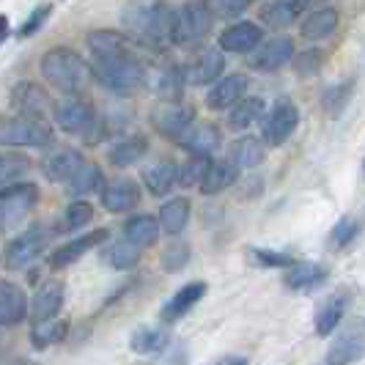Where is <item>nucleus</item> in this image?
Masks as SVG:
<instances>
[{"mask_svg":"<svg viewBox=\"0 0 365 365\" xmlns=\"http://www.w3.org/2000/svg\"><path fill=\"white\" fill-rule=\"evenodd\" d=\"M160 234H163L160 220L151 217V215H135V217H129L127 222H124V239L132 242L135 247H140V250L154 247Z\"/></svg>","mask_w":365,"mask_h":365,"instance_id":"nucleus-26","label":"nucleus"},{"mask_svg":"<svg viewBox=\"0 0 365 365\" xmlns=\"http://www.w3.org/2000/svg\"><path fill=\"white\" fill-rule=\"evenodd\" d=\"M357 237H360V222L351 217V215H346V217H341L332 225V231H329V245H332L335 250H346Z\"/></svg>","mask_w":365,"mask_h":365,"instance_id":"nucleus-40","label":"nucleus"},{"mask_svg":"<svg viewBox=\"0 0 365 365\" xmlns=\"http://www.w3.org/2000/svg\"><path fill=\"white\" fill-rule=\"evenodd\" d=\"M346 308H349L346 294H341V292L327 294V297L319 302L316 313H313V329H316V335H319V338H329L335 329L341 327V322H344V316H346Z\"/></svg>","mask_w":365,"mask_h":365,"instance_id":"nucleus-15","label":"nucleus"},{"mask_svg":"<svg viewBox=\"0 0 365 365\" xmlns=\"http://www.w3.org/2000/svg\"><path fill=\"white\" fill-rule=\"evenodd\" d=\"M247 256H250V261H253L256 267H264V269H286V267H292L294 261H297V258L289 256V253L267 250V247H250Z\"/></svg>","mask_w":365,"mask_h":365,"instance_id":"nucleus-41","label":"nucleus"},{"mask_svg":"<svg viewBox=\"0 0 365 365\" xmlns=\"http://www.w3.org/2000/svg\"><path fill=\"white\" fill-rule=\"evenodd\" d=\"M102 184H105V176H102V170H99V165L93 163H80V168L74 170L72 176H69V182H66V190L72 192V195H91L96 190H102Z\"/></svg>","mask_w":365,"mask_h":365,"instance_id":"nucleus-32","label":"nucleus"},{"mask_svg":"<svg viewBox=\"0 0 365 365\" xmlns=\"http://www.w3.org/2000/svg\"><path fill=\"white\" fill-rule=\"evenodd\" d=\"M50 228L47 225H31L25 234H19L17 239H11L9 242V247H6V253H3V267L6 269H11V272H17V269H25V267H31L36 258H41L47 253V247H50Z\"/></svg>","mask_w":365,"mask_h":365,"instance_id":"nucleus-4","label":"nucleus"},{"mask_svg":"<svg viewBox=\"0 0 365 365\" xmlns=\"http://www.w3.org/2000/svg\"><path fill=\"white\" fill-rule=\"evenodd\" d=\"M363 173H365V163H363Z\"/></svg>","mask_w":365,"mask_h":365,"instance_id":"nucleus-52","label":"nucleus"},{"mask_svg":"<svg viewBox=\"0 0 365 365\" xmlns=\"http://www.w3.org/2000/svg\"><path fill=\"white\" fill-rule=\"evenodd\" d=\"M66 332H69V324L55 316V319H47V322H34L31 324V341H34L36 349H47L61 344L66 338Z\"/></svg>","mask_w":365,"mask_h":365,"instance_id":"nucleus-38","label":"nucleus"},{"mask_svg":"<svg viewBox=\"0 0 365 365\" xmlns=\"http://www.w3.org/2000/svg\"><path fill=\"white\" fill-rule=\"evenodd\" d=\"M140 247H135L132 242L127 239H118V242H113L108 250H105V261H108L113 269H118V272H127V269H135L138 264H140Z\"/></svg>","mask_w":365,"mask_h":365,"instance_id":"nucleus-39","label":"nucleus"},{"mask_svg":"<svg viewBox=\"0 0 365 365\" xmlns=\"http://www.w3.org/2000/svg\"><path fill=\"white\" fill-rule=\"evenodd\" d=\"M11 105L19 115H34V118H44L50 110V99L47 93L38 88L36 83H17L11 91Z\"/></svg>","mask_w":365,"mask_h":365,"instance_id":"nucleus-24","label":"nucleus"},{"mask_svg":"<svg viewBox=\"0 0 365 365\" xmlns=\"http://www.w3.org/2000/svg\"><path fill=\"white\" fill-rule=\"evenodd\" d=\"M212 28V14L203 0H190L182 9H173V44L192 47L198 44Z\"/></svg>","mask_w":365,"mask_h":365,"instance_id":"nucleus-7","label":"nucleus"},{"mask_svg":"<svg viewBox=\"0 0 365 365\" xmlns=\"http://www.w3.org/2000/svg\"><path fill=\"white\" fill-rule=\"evenodd\" d=\"M168 341H170L168 329L140 327V329H135V332H132V338H129V349H132V351H138V354H160V351L168 346Z\"/></svg>","mask_w":365,"mask_h":365,"instance_id":"nucleus-37","label":"nucleus"},{"mask_svg":"<svg viewBox=\"0 0 365 365\" xmlns=\"http://www.w3.org/2000/svg\"><path fill=\"white\" fill-rule=\"evenodd\" d=\"M264 121H261V140L267 143V146H283L289 138H292L297 127H299V110L294 102L289 99H280L277 105H274L267 115H261Z\"/></svg>","mask_w":365,"mask_h":365,"instance_id":"nucleus-10","label":"nucleus"},{"mask_svg":"<svg viewBox=\"0 0 365 365\" xmlns=\"http://www.w3.org/2000/svg\"><path fill=\"white\" fill-rule=\"evenodd\" d=\"M256 0H203V6L209 9V14L217 19H231L239 17L242 11H247Z\"/></svg>","mask_w":365,"mask_h":365,"instance_id":"nucleus-45","label":"nucleus"},{"mask_svg":"<svg viewBox=\"0 0 365 365\" xmlns=\"http://www.w3.org/2000/svg\"><path fill=\"white\" fill-rule=\"evenodd\" d=\"M292 61H294V72L302 74V77H311V74H316L319 72V66H322V58H319L316 50L299 53L297 58H292Z\"/></svg>","mask_w":365,"mask_h":365,"instance_id":"nucleus-49","label":"nucleus"},{"mask_svg":"<svg viewBox=\"0 0 365 365\" xmlns=\"http://www.w3.org/2000/svg\"><path fill=\"white\" fill-rule=\"evenodd\" d=\"M206 289H209V286H206L203 280H192V283L182 286V289L163 305V313H160L163 324H176L179 319H184V316H187V313L192 311L203 297H206Z\"/></svg>","mask_w":365,"mask_h":365,"instance_id":"nucleus-16","label":"nucleus"},{"mask_svg":"<svg viewBox=\"0 0 365 365\" xmlns=\"http://www.w3.org/2000/svg\"><path fill=\"white\" fill-rule=\"evenodd\" d=\"M9 36V19L0 14V44H3V38Z\"/></svg>","mask_w":365,"mask_h":365,"instance_id":"nucleus-50","label":"nucleus"},{"mask_svg":"<svg viewBox=\"0 0 365 365\" xmlns=\"http://www.w3.org/2000/svg\"><path fill=\"white\" fill-rule=\"evenodd\" d=\"M220 365H247V357H228V360H222Z\"/></svg>","mask_w":365,"mask_h":365,"instance_id":"nucleus-51","label":"nucleus"},{"mask_svg":"<svg viewBox=\"0 0 365 365\" xmlns=\"http://www.w3.org/2000/svg\"><path fill=\"white\" fill-rule=\"evenodd\" d=\"M335 28H338V11L335 9H319V11H313L302 19L299 31L308 41H322V38L332 36Z\"/></svg>","mask_w":365,"mask_h":365,"instance_id":"nucleus-33","label":"nucleus"},{"mask_svg":"<svg viewBox=\"0 0 365 365\" xmlns=\"http://www.w3.org/2000/svg\"><path fill=\"white\" fill-rule=\"evenodd\" d=\"M160 228H163L168 237H179L187 222H190V201L187 198H170L163 203L160 209Z\"/></svg>","mask_w":365,"mask_h":365,"instance_id":"nucleus-30","label":"nucleus"},{"mask_svg":"<svg viewBox=\"0 0 365 365\" xmlns=\"http://www.w3.org/2000/svg\"><path fill=\"white\" fill-rule=\"evenodd\" d=\"M163 269L165 272H179L187 267V261H190V247L184 245V242H173V245H168L163 253Z\"/></svg>","mask_w":365,"mask_h":365,"instance_id":"nucleus-46","label":"nucleus"},{"mask_svg":"<svg viewBox=\"0 0 365 365\" xmlns=\"http://www.w3.org/2000/svg\"><path fill=\"white\" fill-rule=\"evenodd\" d=\"M146 83L154 88V93L163 96L165 102H179L182 88H184L182 69H176V66H163V69H157L151 77L146 74Z\"/></svg>","mask_w":365,"mask_h":365,"instance_id":"nucleus-31","label":"nucleus"},{"mask_svg":"<svg viewBox=\"0 0 365 365\" xmlns=\"http://www.w3.org/2000/svg\"><path fill=\"white\" fill-rule=\"evenodd\" d=\"M148 151V140L143 135H129L121 138L118 143H113V148L108 151V160L115 168H129V165L140 163Z\"/></svg>","mask_w":365,"mask_h":365,"instance_id":"nucleus-29","label":"nucleus"},{"mask_svg":"<svg viewBox=\"0 0 365 365\" xmlns=\"http://www.w3.org/2000/svg\"><path fill=\"white\" fill-rule=\"evenodd\" d=\"M121 25L132 41L165 50L173 44V9L165 0H132L121 11Z\"/></svg>","mask_w":365,"mask_h":365,"instance_id":"nucleus-2","label":"nucleus"},{"mask_svg":"<svg viewBox=\"0 0 365 365\" xmlns=\"http://www.w3.org/2000/svg\"><path fill=\"white\" fill-rule=\"evenodd\" d=\"M209 160L212 157H195V154H190V160L184 165H179L176 184H182V187H198L203 173H206V168H209Z\"/></svg>","mask_w":365,"mask_h":365,"instance_id":"nucleus-42","label":"nucleus"},{"mask_svg":"<svg viewBox=\"0 0 365 365\" xmlns=\"http://www.w3.org/2000/svg\"><path fill=\"white\" fill-rule=\"evenodd\" d=\"M55 121L63 132L86 138V140H96L102 135V121L96 118L93 108L77 96H69L61 105H55Z\"/></svg>","mask_w":365,"mask_h":365,"instance_id":"nucleus-6","label":"nucleus"},{"mask_svg":"<svg viewBox=\"0 0 365 365\" xmlns=\"http://www.w3.org/2000/svg\"><path fill=\"white\" fill-rule=\"evenodd\" d=\"M91 50V74L113 93H135L146 86V66L135 53L132 38L115 31H93L88 34Z\"/></svg>","mask_w":365,"mask_h":365,"instance_id":"nucleus-1","label":"nucleus"},{"mask_svg":"<svg viewBox=\"0 0 365 365\" xmlns=\"http://www.w3.org/2000/svg\"><path fill=\"white\" fill-rule=\"evenodd\" d=\"M108 237H110L108 228H96L91 234H83V237L61 245L55 253H50V267H53V269H66V267H72V264H77L86 253H91L93 247H99L102 242H108Z\"/></svg>","mask_w":365,"mask_h":365,"instance_id":"nucleus-12","label":"nucleus"},{"mask_svg":"<svg viewBox=\"0 0 365 365\" xmlns=\"http://www.w3.org/2000/svg\"><path fill=\"white\" fill-rule=\"evenodd\" d=\"M50 14H53V6L50 3H44V6H38V9H34V14L22 22V28H19V38H25V36H34L38 28L50 19Z\"/></svg>","mask_w":365,"mask_h":365,"instance_id":"nucleus-48","label":"nucleus"},{"mask_svg":"<svg viewBox=\"0 0 365 365\" xmlns=\"http://www.w3.org/2000/svg\"><path fill=\"white\" fill-rule=\"evenodd\" d=\"M28 319V297L11 280H0V327H17Z\"/></svg>","mask_w":365,"mask_h":365,"instance_id":"nucleus-20","label":"nucleus"},{"mask_svg":"<svg viewBox=\"0 0 365 365\" xmlns=\"http://www.w3.org/2000/svg\"><path fill=\"white\" fill-rule=\"evenodd\" d=\"M41 74L47 77V83L53 88L74 96V93L83 91V86L88 83L91 69L77 53L66 50V47H55V50H50L41 58Z\"/></svg>","mask_w":365,"mask_h":365,"instance_id":"nucleus-3","label":"nucleus"},{"mask_svg":"<svg viewBox=\"0 0 365 365\" xmlns=\"http://www.w3.org/2000/svg\"><path fill=\"white\" fill-rule=\"evenodd\" d=\"M222 69H225L222 50H217V47H206V50L198 53V58H195L192 63L184 66L182 77H184V83H190V86H209V83L220 80Z\"/></svg>","mask_w":365,"mask_h":365,"instance_id":"nucleus-13","label":"nucleus"},{"mask_svg":"<svg viewBox=\"0 0 365 365\" xmlns=\"http://www.w3.org/2000/svg\"><path fill=\"white\" fill-rule=\"evenodd\" d=\"M192 121H195V113L190 108H184V105H179V102H165V105L154 108V113H151L154 129L160 135H165V138H170V140H179V135Z\"/></svg>","mask_w":365,"mask_h":365,"instance_id":"nucleus-14","label":"nucleus"},{"mask_svg":"<svg viewBox=\"0 0 365 365\" xmlns=\"http://www.w3.org/2000/svg\"><path fill=\"white\" fill-rule=\"evenodd\" d=\"M38 201V187L31 182L9 184L0 190V234L11 231L31 215V209Z\"/></svg>","mask_w":365,"mask_h":365,"instance_id":"nucleus-8","label":"nucleus"},{"mask_svg":"<svg viewBox=\"0 0 365 365\" xmlns=\"http://www.w3.org/2000/svg\"><path fill=\"white\" fill-rule=\"evenodd\" d=\"M63 308V283L61 280H47L38 286V292L34 294V302L28 305L31 313V324L34 322H47L55 319Z\"/></svg>","mask_w":365,"mask_h":365,"instance_id":"nucleus-21","label":"nucleus"},{"mask_svg":"<svg viewBox=\"0 0 365 365\" xmlns=\"http://www.w3.org/2000/svg\"><path fill=\"white\" fill-rule=\"evenodd\" d=\"M28 168H31V163L22 154H0V190L17 182Z\"/></svg>","mask_w":365,"mask_h":365,"instance_id":"nucleus-44","label":"nucleus"},{"mask_svg":"<svg viewBox=\"0 0 365 365\" xmlns=\"http://www.w3.org/2000/svg\"><path fill=\"white\" fill-rule=\"evenodd\" d=\"M176 173H179V165L170 160H160L143 170V184L154 198H165L176 187Z\"/></svg>","mask_w":365,"mask_h":365,"instance_id":"nucleus-27","label":"nucleus"},{"mask_svg":"<svg viewBox=\"0 0 365 365\" xmlns=\"http://www.w3.org/2000/svg\"><path fill=\"white\" fill-rule=\"evenodd\" d=\"M140 203V187L132 179H113L110 184H102V206L113 215L132 212Z\"/></svg>","mask_w":365,"mask_h":365,"instance_id":"nucleus-19","label":"nucleus"},{"mask_svg":"<svg viewBox=\"0 0 365 365\" xmlns=\"http://www.w3.org/2000/svg\"><path fill=\"white\" fill-rule=\"evenodd\" d=\"M305 6H308V0H274L261 11V19L269 22L272 28H286L305 11Z\"/></svg>","mask_w":365,"mask_h":365,"instance_id":"nucleus-36","label":"nucleus"},{"mask_svg":"<svg viewBox=\"0 0 365 365\" xmlns=\"http://www.w3.org/2000/svg\"><path fill=\"white\" fill-rule=\"evenodd\" d=\"M237 179L239 168L231 160H209V168L203 173L198 190H201L203 195H220L222 190H228Z\"/></svg>","mask_w":365,"mask_h":365,"instance_id":"nucleus-25","label":"nucleus"},{"mask_svg":"<svg viewBox=\"0 0 365 365\" xmlns=\"http://www.w3.org/2000/svg\"><path fill=\"white\" fill-rule=\"evenodd\" d=\"M228 160L237 165L239 170H250L267 160V148L258 138H239L228 154Z\"/></svg>","mask_w":365,"mask_h":365,"instance_id":"nucleus-34","label":"nucleus"},{"mask_svg":"<svg viewBox=\"0 0 365 365\" xmlns=\"http://www.w3.org/2000/svg\"><path fill=\"white\" fill-rule=\"evenodd\" d=\"M247 91V77L245 74H228L217 80L209 93H206V108L209 110H228L231 105H237L239 99Z\"/></svg>","mask_w":365,"mask_h":365,"instance_id":"nucleus-23","label":"nucleus"},{"mask_svg":"<svg viewBox=\"0 0 365 365\" xmlns=\"http://www.w3.org/2000/svg\"><path fill=\"white\" fill-rule=\"evenodd\" d=\"M91 220H93V206H91V203H88V201H74V203H69V206H66L61 228H63V231H80V228H86Z\"/></svg>","mask_w":365,"mask_h":365,"instance_id":"nucleus-43","label":"nucleus"},{"mask_svg":"<svg viewBox=\"0 0 365 365\" xmlns=\"http://www.w3.org/2000/svg\"><path fill=\"white\" fill-rule=\"evenodd\" d=\"M294 58V41L289 36H277L269 41H261L256 50L250 53L247 63L258 72H274L280 66H286Z\"/></svg>","mask_w":365,"mask_h":365,"instance_id":"nucleus-11","label":"nucleus"},{"mask_svg":"<svg viewBox=\"0 0 365 365\" xmlns=\"http://www.w3.org/2000/svg\"><path fill=\"white\" fill-rule=\"evenodd\" d=\"M351 88H354V83L349 80L346 86L341 88V86H335V88H329L327 96H324V105H327L329 110V115H338L341 110L346 108V102H349V96H351Z\"/></svg>","mask_w":365,"mask_h":365,"instance_id":"nucleus-47","label":"nucleus"},{"mask_svg":"<svg viewBox=\"0 0 365 365\" xmlns=\"http://www.w3.org/2000/svg\"><path fill=\"white\" fill-rule=\"evenodd\" d=\"M228 113V127L231 129H247L264 115V99L261 96H242L237 105H231Z\"/></svg>","mask_w":365,"mask_h":365,"instance_id":"nucleus-35","label":"nucleus"},{"mask_svg":"<svg viewBox=\"0 0 365 365\" xmlns=\"http://www.w3.org/2000/svg\"><path fill=\"white\" fill-rule=\"evenodd\" d=\"M176 143H179L184 151L195 154V157H212L220 148V143H222V135H220V129L215 127V124H195V121H192V124L179 135Z\"/></svg>","mask_w":365,"mask_h":365,"instance_id":"nucleus-17","label":"nucleus"},{"mask_svg":"<svg viewBox=\"0 0 365 365\" xmlns=\"http://www.w3.org/2000/svg\"><path fill=\"white\" fill-rule=\"evenodd\" d=\"M365 357V319L346 322L327 349V365H354Z\"/></svg>","mask_w":365,"mask_h":365,"instance_id":"nucleus-9","label":"nucleus"},{"mask_svg":"<svg viewBox=\"0 0 365 365\" xmlns=\"http://www.w3.org/2000/svg\"><path fill=\"white\" fill-rule=\"evenodd\" d=\"M264 41V31L256 22H237L220 34V50L225 53H253Z\"/></svg>","mask_w":365,"mask_h":365,"instance_id":"nucleus-22","label":"nucleus"},{"mask_svg":"<svg viewBox=\"0 0 365 365\" xmlns=\"http://www.w3.org/2000/svg\"><path fill=\"white\" fill-rule=\"evenodd\" d=\"M53 143V129L47 127L44 118L34 115H17L0 121V146H28L44 148Z\"/></svg>","mask_w":365,"mask_h":365,"instance_id":"nucleus-5","label":"nucleus"},{"mask_svg":"<svg viewBox=\"0 0 365 365\" xmlns=\"http://www.w3.org/2000/svg\"><path fill=\"white\" fill-rule=\"evenodd\" d=\"M329 269L324 264L316 261H294L292 267H286L283 283L292 292H316L322 283H327Z\"/></svg>","mask_w":365,"mask_h":365,"instance_id":"nucleus-18","label":"nucleus"},{"mask_svg":"<svg viewBox=\"0 0 365 365\" xmlns=\"http://www.w3.org/2000/svg\"><path fill=\"white\" fill-rule=\"evenodd\" d=\"M80 163H83L80 151H74V148H58V151H53L44 160L41 170H44V176L50 182H69V176L80 168Z\"/></svg>","mask_w":365,"mask_h":365,"instance_id":"nucleus-28","label":"nucleus"}]
</instances>
